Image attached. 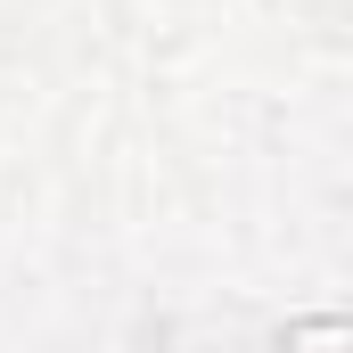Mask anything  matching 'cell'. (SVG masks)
Returning <instances> with one entry per match:
<instances>
[{
    "label": "cell",
    "mask_w": 353,
    "mask_h": 353,
    "mask_svg": "<svg viewBox=\"0 0 353 353\" xmlns=\"http://www.w3.org/2000/svg\"><path fill=\"white\" fill-rule=\"evenodd\" d=\"M345 345V329H337V321H329V329H321V353H337Z\"/></svg>",
    "instance_id": "6da1fadb"
}]
</instances>
